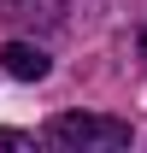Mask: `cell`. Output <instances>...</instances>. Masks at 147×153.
<instances>
[{
    "label": "cell",
    "instance_id": "6da1fadb",
    "mask_svg": "<svg viewBox=\"0 0 147 153\" xmlns=\"http://www.w3.org/2000/svg\"><path fill=\"white\" fill-rule=\"evenodd\" d=\"M47 141L65 153H118V147H129V124L106 112H59V118H47Z\"/></svg>",
    "mask_w": 147,
    "mask_h": 153
},
{
    "label": "cell",
    "instance_id": "7a4b0ae2",
    "mask_svg": "<svg viewBox=\"0 0 147 153\" xmlns=\"http://www.w3.org/2000/svg\"><path fill=\"white\" fill-rule=\"evenodd\" d=\"M6 24H36V30H59L65 24V0H0Z\"/></svg>",
    "mask_w": 147,
    "mask_h": 153
},
{
    "label": "cell",
    "instance_id": "277c9868",
    "mask_svg": "<svg viewBox=\"0 0 147 153\" xmlns=\"http://www.w3.org/2000/svg\"><path fill=\"white\" fill-rule=\"evenodd\" d=\"M0 147H12V153H30V147H36V135H24V130H0Z\"/></svg>",
    "mask_w": 147,
    "mask_h": 153
},
{
    "label": "cell",
    "instance_id": "3957f363",
    "mask_svg": "<svg viewBox=\"0 0 147 153\" xmlns=\"http://www.w3.org/2000/svg\"><path fill=\"white\" fill-rule=\"evenodd\" d=\"M0 65H6V76H18V82H41V76L53 71L47 53L30 47V41H6V47H0Z\"/></svg>",
    "mask_w": 147,
    "mask_h": 153
},
{
    "label": "cell",
    "instance_id": "5b68a950",
    "mask_svg": "<svg viewBox=\"0 0 147 153\" xmlns=\"http://www.w3.org/2000/svg\"><path fill=\"white\" fill-rule=\"evenodd\" d=\"M141 59H147V30H141Z\"/></svg>",
    "mask_w": 147,
    "mask_h": 153
}]
</instances>
